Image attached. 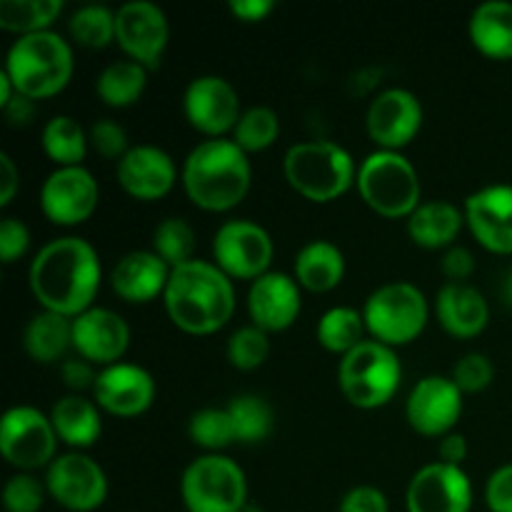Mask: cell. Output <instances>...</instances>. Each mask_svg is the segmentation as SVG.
<instances>
[{
    "instance_id": "cell-37",
    "label": "cell",
    "mask_w": 512,
    "mask_h": 512,
    "mask_svg": "<svg viewBox=\"0 0 512 512\" xmlns=\"http://www.w3.org/2000/svg\"><path fill=\"white\" fill-rule=\"evenodd\" d=\"M230 138L248 155L263 153L280 138V115L268 105H250L243 110Z\"/></svg>"
},
{
    "instance_id": "cell-1",
    "label": "cell",
    "mask_w": 512,
    "mask_h": 512,
    "mask_svg": "<svg viewBox=\"0 0 512 512\" xmlns=\"http://www.w3.org/2000/svg\"><path fill=\"white\" fill-rule=\"evenodd\" d=\"M103 283V265L93 243L78 235H63L35 253L28 285L40 310L78 318L95 305Z\"/></svg>"
},
{
    "instance_id": "cell-40",
    "label": "cell",
    "mask_w": 512,
    "mask_h": 512,
    "mask_svg": "<svg viewBox=\"0 0 512 512\" xmlns=\"http://www.w3.org/2000/svg\"><path fill=\"white\" fill-rule=\"evenodd\" d=\"M225 355H228V363L240 373L258 370L270 358V335L255 325H243L230 335Z\"/></svg>"
},
{
    "instance_id": "cell-35",
    "label": "cell",
    "mask_w": 512,
    "mask_h": 512,
    "mask_svg": "<svg viewBox=\"0 0 512 512\" xmlns=\"http://www.w3.org/2000/svg\"><path fill=\"white\" fill-rule=\"evenodd\" d=\"M230 420H233L235 438L243 445H258L263 440L270 438L275 425V413L270 408V403L260 395L243 393L235 395L228 405Z\"/></svg>"
},
{
    "instance_id": "cell-48",
    "label": "cell",
    "mask_w": 512,
    "mask_h": 512,
    "mask_svg": "<svg viewBox=\"0 0 512 512\" xmlns=\"http://www.w3.org/2000/svg\"><path fill=\"white\" fill-rule=\"evenodd\" d=\"M440 270L448 278V283H468L470 275L475 273V255L463 245H453L443 253Z\"/></svg>"
},
{
    "instance_id": "cell-32",
    "label": "cell",
    "mask_w": 512,
    "mask_h": 512,
    "mask_svg": "<svg viewBox=\"0 0 512 512\" xmlns=\"http://www.w3.org/2000/svg\"><path fill=\"white\" fill-rule=\"evenodd\" d=\"M40 145L58 168H73V165H83L90 150V138L88 130L73 115H53L43 125Z\"/></svg>"
},
{
    "instance_id": "cell-22",
    "label": "cell",
    "mask_w": 512,
    "mask_h": 512,
    "mask_svg": "<svg viewBox=\"0 0 512 512\" xmlns=\"http://www.w3.org/2000/svg\"><path fill=\"white\" fill-rule=\"evenodd\" d=\"M128 348L130 325L115 310L93 305L73 318V350L88 363L100 365V368L123 363Z\"/></svg>"
},
{
    "instance_id": "cell-13",
    "label": "cell",
    "mask_w": 512,
    "mask_h": 512,
    "mask_svg": "<svg viewBox=\"0 0 512 512\" xmlns=\"http://www.w3.org/2000/svg\"><path fill=\"white\" fill-rule=\"evenodd\" d=\"M115 43L128 60L155 70L170 43L168 15L150 0H130L115 10Z\"/></svg>"
},
{
    "instance_id": "cell-14",
    "label": "cell",
    "mask_w": 512,
    "mask_h": 512,
    "mask_svg": "<svg viewBox=\"0 0 512 512\" xmlns=\"http://www.w3.org/2000/svg\"><path fill=\"white\" fill-rule=\"evenodd\" d=\"M100 205V185L85 165L55 168L40 185V210L60 228H75L95 215Z\"/></svg>"
},
{
    "instance_id": "cell-43",
    "label": "cell",
    "mask_w": 512,
    "mask_h": 512,
    "mask_svg": "<svg viewBox=\"0 0 512 512\" xmlns=\"http://www.w3.org/2000/svg\"><path fill=\"white\" fill-rule=\"evenodd\" d=\"M88 138H90V148H93L100 158L115 160V163H120L123 155L133 148L128 140V130H125L120 123H115L113 118L95 120L88 130Z\"/></svg>"
},
{
    "instance_id": "cell-19",
    "label": "cell",
    "mask_w": 512,
    "mask_h": 512,
    "mask_svg": "<svg viewBox=\"0 0 512 512\" xmlns=\"http://www.w3.org/2000/svg\"><path fill=\"white\" fill-rule=\"evenodd\" d=\"M115 180L123 188L125 195L143 203L165 198L178 183V165L173 155L160 145L140 143L133 145L123 155L120 163H115Z\"/></svg>"
},
{
    "instance_id": "cell-28",
    "label": "cell",
    "mask_w": 512,
    "mask_h": 512,
    "mask_svg": "<svg viewBox=\"0 0 512 512\" xmlns=\"http://www.w3.org/2000/svg\"><path fill=\"white\" fill-rule=\"evenodd\" d=\"M293 278L308 293L323 295L338 288L345 278V255L333 240H310L298 250Z\"/></svg>"
},
{
    "instance_id": "cell-31",
    "label": "cell",
    "mask_w": 512,
    "mask_h": 512,
    "mask_svg": "<svg viewBox=\"0 0 512 512\" xmlns=\"http://www.w3.org/2000/svg\"><path fill=\"white\" fill-rule=\"evenodd\" d=\"M148 73L150 70L135 60H113L95 78V93L108 108H130L143 98L148 88Z\"/></svg>"
},
{
    "instance_id": "cell-10",
    "label": "cell",
    "mask_w": 512,
    "mask_h": 512,
    "mask_svg": "<svg viewBox=\"0 0 512 512\" xmlns=\"http://www.w3.org/2000/svg\"><path fill=\"white\" fill-rule=\"evenodd\" d=\"M58 433L50 415L33 405H13L0 420V453L18 473L50 468L58 458Z\"/></svg>"
},
{
    "instance_id": "cell-51",
    "label": "cell",
    "mask_w": 512,
    "mask_h": 512,
    "mask_svg": "<svg viewBox=\"0 0 512 512\" xmlns=\"http://www.w3.org/2000/svg\"><path fill=\"white\" fill-rule=\"evenodd\" d=\"M438 458L440 463L455 465V468H463V463L468 460V440L463 433H448L445 438H440L438 443Z\"/></svg>"
},
{
    "instance_id": "cell-34",
    "label": "cell",
    "mask_w": 512,
    "mask_h": 512,
    "mask_svg": "<svg viewBox=\"0 0 512 512\" xmlns=\"http://www.w3.org/2000/svg\"><path fill=\"white\" fill-rule=\"evenodd\" d=\"M63 13V0H0V28L18 38L43 33Z\"/></svg>"
},
{
    "instance_id": "cell-54",
    "label": "cell",
    "mask_w": 512,
    "mask_h": 512,
    "mask_svg": "<svg viewBox=\"0 0 512 512\" xmlns=\"http://www.w3.org/2000/svg\"><path fill=\"white\" fill-rule=\"evenodd\" d=\"M243 512H263V510H260L258 508V505H253V503H248V508H245Z\"/></svg>"
},
{
    "instance_id": "cell-8",
    "label": "cell",
    "mask_w": 512,
    "mask_h": 512,
    "mask_svg": "<svg viewBox=\"0 0 512 512\" xmlns=\"http://www.w3.org/2000/svg\"><path fill=\"white\" fill-rule=\"evenodd\" d=\"M403 380V363L398 353L378 340H365L363 345L340 358L338 385L353 408L375 410L395 398Z\"/></svg>"
},
{
    "instance_id": "cell-25",
    "label": "cell",
    "mask_w": 512,
    "mask_h": 512,
    "mask_svg": "<svg viewBox=\"0 0 512 512\" xmlns=\"http://www.w3.org/2000/svg\"><path fill=\"white\" fill-rule=\"evenodd\" d=\"M435 318L453 338L473 340L488 328L490 305L470 283H445L435 295Z\"/></svg>"
},
{
    "instance_id": "cell-36",
    "label": "cell",
    "mask_w": 512,
    "mask_h": 512,
    "mask_svg": "<svg viewBox=\"0 0 512 512\" xmlns=\"http://www.w3.org/2000/svg\"><path fill=\"white\" fill-rule=\"evenodd\" d=\"M68 33L75 45L88 50H103L115 43V10L108 5L90 3L75 10L68 20Z\"/></svg>"
},
{
    "instance_id": "cell-4",
    "label": "cell",
    "mask_w": 512,
    "mask_h": 512,
    "mask_svg": "<svg viewBox=\"0 0 512 512\" xmlns=\"http://www.w3.org/2000/svg\"><path fill=\"white\" fill-rule=\"evenodd\" d=\"M3 70L20 95L38 103L68 88L75 70L73 48L55 30L23 35L5 53Z\"/></svg>"
},
{
    "instance_id": "cell-38",
    "label": "cell",
    "mask_w": 512,
    "mask_h": 512,
    "mask_svg": "<svg viewBox=\"0 0 512 512\" xmlns=\"http://www.w3.org/2000/svg\"><path fill=\"white\" fill-rule=\"evenodd\" d=\"M195 248H198V238L188 220L183 218H165L155 225L153 230V253L160 255L170 268H180V265L195 260Z\"/></svg>"
},
{
    "instance_id": "cell-2",
    "label": "cell",
    "mask_w": 512,
    "mask_h": 512,
    "mask_svg": "<svg viewBox=\"0 0 512 512\" xmlns=\"http://www.w3.org/2000/svg\"><path fill=\"white\" fill-rule=\"evenodd\" d=\"M170 323L188 335H213L233 320L235 283L213 260H190L173 268L163 295Z\"/></svg>"
},
{
    "instance_id": "cell-42",
    "label": "cell",
    "mask_w": 512,
    "mask_h": 512,
    "mask_svg": "<svg viewBox=\"0 0 512 512\" xmlns=\"http://www.w3.org/2000/svg\"><path fill=\"white\" fill-rule=\"evenodd\" d=\"M453 383L458 385L463 395H478L488 390L495 380V365L488 355L483 353H468L453 365L450 373Z\"/></svg>"
},
{
    "instance_id": "cell-50",
    "label": "cell",
    "mask_w": 512,
    "mask_h": 512,
    "mask_svg": "<svg viewBox=\"0 0 512 512\" xmlns=\"http://www.w3.org/2000/svg\"><path fill=\"white\" fill-rule=\"evenodd\" d=\"M20 190V170L8 153H0V208H8Z\"/></svg>"
},
{
    "instance_id": "cell-29",
    "label": "cell",
    "mask_w": 512,
    "mask_h": 512,
    "mask_svg": "<svg viewBox=\"0 0 512 512\" xmlns=\"http://www.w3.org/2000/svg\"><path fill=\"white\" fill-rule=\"evenodd\" d=\"M473 48L490 60H512V3L488 0L468 20Z\"/></svg>"
},
{
    "instance_id": "cell-24",
    "label": "cell",
    "mask_w": 512,
    "mask_h": 512,
    "mask_svg": "<svg viewBox=\"0 0 512 512\" xmlns=\"http://www.w3.org/2000/svg\"><path fill=\"white\" fill-rule=\"evenodd\" d=\"M173 268L153 250H130L110 270V288L130 305H145L163 298Z\"/></svg>"
},
{
    "instance_id": "cell-52",
    "label": "cell",
    "mask_w": 512,
    "mask_h": 512,
    "mask_svg": "<svg viewBox=\"0 0 512 512\" xmlns=\"http://www.w3.org/2000/svg\"><path fill=\"white\" fill-rule=\"evenodd\" d=\"M3 115H5V120H8L10 125H13V128H20V125H30L33 123V118H35V100H30V98H25V95H15L13 100H10L8 105H3Z\"/></svg>"
},
{
    "instance_id": "cell-41",
    "label": "cell",
    "mask_w": 512,
    "mask_h": 512,
    "mask_svg": "<svg viewBox=\"0 0 512 512\" xmlns=\"http://www.w3.org/2000/svg\"><path fill=\"white\" fill-rule=\"evenodd\" d=\"M45 498H50L45 480H40L35 473H15L3 488L5 512H40Z\"/></svg>"
},
{
    "instance_id": "cell-15",
    "label": "cell",
    "mask_w": 512,
    "mask_h": 512,
    "mask_svg": "<svg viewBox=\"0 0 512 512\" xmlns=\"http://www.w3.org/2000/svg\"><path fill=\"white\" fill-rule=\"evenodd\" d=\"M183 113L190 128L205 135V140L233 135L243 108L240 95L223 75H198L188 83L183 93Z\"/></svg>"
},
{
    "instance_id": "cell-12",
    "label": "cell",
    "mask_w": 512,
    "mask_h": 512,
    "mask_svg": "<svg viewBox=\"0 0 512 512\" xmlns=\"http://www.w3.org/2000/svg\"><path fill=\"white\" fill-rule=\"evenodd\" d=\"M50 500L68 512H93L108 498V475L90 455L70 450L58 455L45 470Z\"/></svg>"
},
{
    "instance_id": "cell-16",
    "label": "cell",
    "mask_w": 512,
    "mask_h": 512,
    "mask_svg": "<svg viewBox=\"0 0 512 512\" xmlns=\"http://www.w3.org/2000/svg\"><path fill=\"white\" fill-rule=\"evenodd\" d=\"M423 103L408 88H385L370 100L365 128L378 150L403 153L423 128Z\"/></svg>"
},
{
    "instance_id": "cell-53",
    "label": "cell",
    "mask_w": 512,
    "mask_h": 512,
    "mask_svg": "<svg viewBox=\"0 0 512 512\" xmlns=\"http://www.w3.org/2000/svg\"><path fill=\"white\" fill-rule=\"evenodd\" d=\"M500 293H503V300L508 308H512V268L505 273L503 278V288H500Z\"/></svg>"
},
{
    "instance_id": "cell-47",
    "label": "cell",
    "mask_w": 512,
    "mask_h": 512,
    "mask_svg": "<svg viewBox=\"0 0 512 512\" xmlns=\"http://www.w3.org/2000/svg\"><path fill=\"white\" fill-rule=\"evenodd\" d=\"M98 373L100 370H95V365L88 363L85 358H80V355L78 358L63 360V365H60V378H63L65 388H68L73 395H83L85 390L93 393Z\"/></svg>"
},
{
    "instance_id": "cell-17",
    "label": "cell",
    "mask_w": 512,
    "mask_h": 512,
    "mask_svg": "<svg viewBox=\"0 0 512 512\" xmlns=\"http://www.w3.org/2000/svg\"><path fill=\"white\" fill-rule=\"evenodd\" d=\"M460 415H463V393L453 378L445 375H425L413 385L405 400L408 425L425 438H445L453 433Z\"/></svg>"
},
{
    "instance_id": "cell-44",
    "label": "cell",
    "mask_w": 512,
    "mask_h": 512,
    "mask_svg": "<svg viewBox=\"0 0 512 512\" xmlns=\"http://www.w3.org/2000/svg\"><path fill=\"white\" fill-rule=\"evenodd\" d=\"M30 240L33 238H30V230L23 220L13 218V215L3 218V223H0V260L5 265L18 263L30 250Z\"/></svg>"
},
{
    "instance_id": "cell-49",
    "label": "cell",
    "mask_w": 512,
    "mask_h": 512,
    "mask_svg": "<svg viewBox=\"0 0 512 512\" xmlns=\"http://www.w3.org/2000/svg\"><path fill=\"white\" fill-rule=\"evenodd\" d=\"M230 13L240 23H263L275 13V0H230Z\"/></svg>"
},
{
    "instance_id": "cell-39",
    "label": "cell",
    "mask_w": 512,
    "mask_h": 512,
    "mask_svg": "<svg viewBox=\"0 0 512 512\" xmlns=\"http://www.w3.org/2000/svg\"><path fill=\"white\" fill-rule=\"evenodd\" d=\"M188 435L205 453H223L225 448L238 443L228 408H203L190 415Z\"/></svg>"
},
{
    "instance_id": "cell-5",
    "label": "cell",
    "mask_w": 512,
    "mask_h": 512,
    "mask_svg": "<svg viewBox=\"0 0 512 512\" xmlns=\"http://www.w3.org/2000/svg\"><path fill=\"white\" fill-rule=\"evenodd\" d=\"M290 188L310 203H333L358 180V163L348 148L333 140H305L290 145L283 158Z\"/></svg>"
},
{
    "instance_id": "cell-7",
    "label": "cell",
    "mask_w": 512,
    "mask_h": 512,
    "mask_svg": "<svg viewBox=\"0 0 512 512\" xmlns=\"http://www.w3.org/2000/svg\"><path fill=\"white\" fill-rule=\"evenodd\" d=\"M363 320L370 340L403 348L423 335L430 320V305L423 290L408 280H393L368 295L363 305Z\"/></svg>"
},
{
    "instance_id": "cell-21",
    "label": "cell",
    "mask_w": 512,
    "mask_h": 512,
    "mask_svg": "<svg viewBox=\"0 0 512 512\" xmlns=\"http://www.w3.org/2000/svg\"><path fill=\"white\" fill-rule=\"evenodd\" d=\"M93 400L103 413L115 418H138L148 413L155 400V380L135 363H115L100 368Z\"/></svg>"
},
{
    "instance_id": "cell-26",
    "label": "cell",
    "mask_w": 512,
    "mask_h": 512,
    "mask_svg": "<svg viewBox=\"0 0 512 512\" xmlns=\"http://www.w3.org/2000/svg\"><path fill=\"white\" fill-rule=\"evenodd\" d=\"M408 235L418 248L448 250L458 245L465 213L450 200H423L408 220Z\"/></svg>"
},
{
    "instance_id": "cell-18",
    "label": "cell",
    "mask_w": 512,
    "mask_h": 512,
    "mask_svg": "<svg viewBox=\"0 0 512 512\" xmlns=\"http://www.w3.org/2000/svg\"><path fill=\"white\" fill-rule=\"evenodd\" d=\"M473 483L463 468L440 460L423 465L410 478L405 490L408 512H470L473 510Z\"/></svg>"
},
{
    "instance_id": "cell-6",
    "label": "cell",
    "mask_w": 512,
    "mask_h": 512,
    "mask_svg": "<svg viewBox=\"0 0 512 512\" xmlns=\"http://www.w3.org/2000/svg\"><path fill=\"white\" fill-rule=\"evenodd\" d=\"M360 198L373 213L390 220H408L423 203L418 168L395 150H375L358 165L355 180Z\"/></svg>"
},
{
    "instance_id": "cell-23",
    "label": "cell",
    "mask_w": 512,
    "mask_h": 512,
    "mask_svg": "<svg viewBox=\"0 0 512 512\" xmlns=\"http://www.w3.org/2000/svg\"><path fill=\"white\" fill-rule=\"evenodd\" d=\"M293 275L270 270L263 278L253 280L248 290L250 325L265 333H283L293 328L303 310V293Z\"/></svg>"
},
{
    "instance_id": "cell-9",
    "label": "cell",
    "mask_w": 512,
    "mask_h": 512,
    "mask_svg": "<svg viewBox=\"0 0 512 512\" xmlns=\"http://www.w3.org/2000/svg\"><path fill=\"white\" fill-rule=\"evenodd\" d=\"M180 500L188 512H243L248 508V478L223 453L198 455L180 475Z\"/></svg>"
},
{
    "instance_id": "cell-20",
    "label": "cell",
    "mask_w": 512,
    "mask_h": 512,
    "mask_svg": "<svg viewBox=\"0 0 512 512\" xmlns=\"http://www.w3.org/2000/svg\"><path fill=\"white\" fill-rule=\"evenodd\" d=\"M465 225L485 250L512 255V185L493 183L475 190L463 205Z\"/></svg>"
},
{
    "instance_id": "cell-3",
    "label": "cell",
    "mask_w": 512,
    "mask_h": 512,
    "mask_svg": "<svg viewBox=\"0 0 512 512\" xmlns=\"http://www.w3.org/2000/svg\"><path fill=\"white\" fill-rule=\"evenodd\" d=\"M180 183L195 208L228 213L250 193L253 165L233 138L203 140L185 158Z\"/></svg>"
},
{
    "instance_id": "cell-33",
    "label": "cell",
    "mask_w": 512,
    "mask_h": 512,
    "mask_svg": "<svg viewBox=\"0 0 512 512\" xmlns=\"http://www.w3.org/2000/svg\"><path fill=\"white\" fill-rule=\"evenodd\" d=\"M315 338H318L320 348L345 358L368 340L363 310H355L350 305H335V308L325 310L315 328Z\"/></svg>"
},
{
    "instance_id": "cell-11",
    "label": "cell",
    "mask_w": 512,
    "mask_h": 512,
    "mask_svg": "<svg viewBox=\"0 0 512 512\" xmlns=\"http://www.w3.org/2000/svg\"><path fill=\"white\" fill-rule=\"evenodd\" d=\"M275 245L268 230L245 218L225 220L213 235V263L230 280H258L270 273Z\"/></svg>"
},
{
    "instance_id": "cell-30",
    "label": "cell",
    "mask_w": 512,
    "mask_h": 512,
    "mask_svg": "<svg viewBox=\"0 0 512 512\" xmlns=\"http://www.w3.org/2000/svg\"><path fill=\"white\" fill-rule=\"evenodd\" d=\"M23 348L33 363L53 365L73 350V318L40 310L23 330Z\"/></svg>"
},
{
    "instance_id": "cell-27",
    "label": "cell",
    "mask_w": 512,
    "mask_h": 512,
    "mask_svg": "<svg viewBox=\"0 0 512 512\" xmlns=\"http://www.w3.org/2000/svg\"><path fill=\"white\" fill-rule=\"evenodd\" d=\"M100 413L103 410L98 408V403L93 398L70 393L63 395L48 415L53 420V428L58 433L60 443L83 453V450L93 448L98 443L100 433H103V418H100Z\"/></svg>"
},
{
    "instance_id": "cell-45",
    "label": "cell",
    "mask_w": 512,
    "mask_h": 512,
    "mask_svg": "<svg viewBox=\"0 0 512 512\" xmlns=\"http://www.w3.org/2000/svg\"><path fill=\"white\" fill-rule=\"evenodd\" d=\"M338 512H390L388 495L375 485H355L340 498Z\"/></svg>"
},
{
    "instance_id": "cell-46",
    "label": "cell",
    "mask_w": 512,
    "mask_h": 512,
    "mask_svg": "<svg viewBox=\"0 0 512 512\" xmlns=\"http://www.w3.org/2000/svg\"><path fill=\"white\" fill-rule=\"evenodd\" d=\"M485 505L490 512H512V463L493 470L485 483Z\"/></svg>"
}]
</instances>
